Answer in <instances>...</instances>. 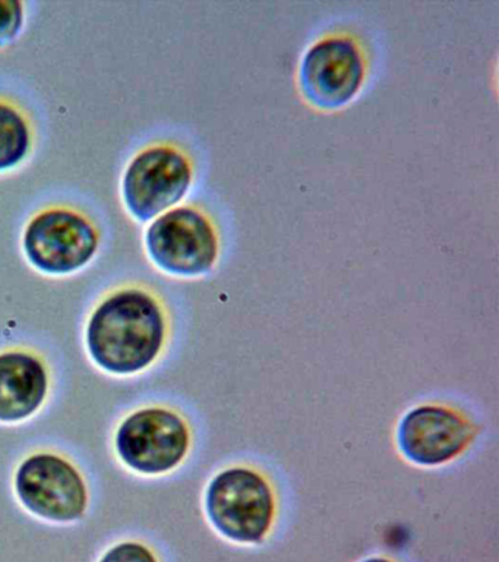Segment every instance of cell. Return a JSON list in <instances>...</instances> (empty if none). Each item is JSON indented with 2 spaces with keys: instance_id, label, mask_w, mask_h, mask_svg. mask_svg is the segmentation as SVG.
<instances>
[{
  "instance_id": "7a4b0ae2",
  "label": "cell",
  "mask_w": 499,
  "mask_h": 562,
  "mask_svg": "<svg viewBox=\"0 0 499 562\" xmlns=\"http://www.w3.org/2000/svg\"><path fill=\"white\" fill-rule=\"evenodd\" d=\"M282 496L269 469L251 460L222 465L204 491L208 525L226 542L260 547L277 526Z\"/></svg>"
},
{
  "instance_id": "3957f363",
  "label": "cell",
  "mask_w": 499,
  "mask_h": 562,
  "mask_svg": "<svg viewBox=\"0 0 499 562\" xmlns=\"http://www.w3.org/2000/svg\"><path fill=\"white\" fill-rule=\"evenodd\" d=\"M371 55L365 40L348 29L317 35L300 53L295 72L297 95L319 114L344 112L365 91Z\"/></svg>"
},
{
  "instance_id": "8fae6325",
  "label": "cell",
  "mask_w": 499,
  "mask_h": 562,
  "mask_svg": "<svg viewBox=\"0 0 499 562\" xmlns=\"http://www.w3.org/2000/svg\"><path fill=\"white\" fill-rule=\"evenodd\" d=\"M36 145L32 112L14 97L0 94V175L21 169L33 157Z\"/></svg>"
},
{
  "instance_id": "9c48e42d",
  "label": "cell",
  "mask_w": 499,
  "mask_h": 562,
  "mask_svg": "<svg viewBox=\"0 0 499 562\" xmlns=\"http://www.w3.org/2000/svg\"><path fill=\"white\" fill-rule=\"evenodd\" d=\"M15 485L25 507L43 518L72 521L86 512L84 481L73 465L58 456L30 457L21 464Z\"/></svg>"
},
{
  "instance_id": "ba28073f",
  "label": "cell",
  "mask_w": 499,
  "mask_h": 562,
  "mask_svg": "<svg viewBox=\"0 0 499 562\" xmlns=\"http://www.w3.org/2000/svg\"><path fill=\"white\" fill-rule=\"evenodd\" d=\"M191 447L190 424L178 412L166 407L134 413L116 435L121 459L139 473L172 472L190 454Z\"/></svg>"
},
{
  "instance_id": "5b68a950",
  "label": "cell",
  "mask_w": 499,
  "mask_h": 562,
  "mask_svg": "<svg viewBox=\"0 0 499 562\" xmlns=\"http://www.w3.org/2000/svg\"><path fill=\"white\" fill-rule=\"evenodd\" d=\"M196 180V161L174 139L150 140L126 162L121 179L122 205L138 224H148L181 205Z\"/></svg>"
},
{
  "instance_id": "8992f818",
  "label": "cell",
  "mask_w": 499,
  "mask_h": 562,
  "mask_svg": "<svg viewBox=\"0 0 499 562\" xmlns=\"http://www.w3.org/2000/svg\"><path fill=\"white\" fill-rule=\"evenodd\" d=\"M103 231L98 220L68 202L34 210L21 233L25 259L47 276H69L98 257Z\"/></svg>"
},
{
  "instance_id": "30bf717a",
  "label": "cell",
  "mask_w": 499,
  "mask_h": 562,
  "mask_svg": "<svg viewBox=\"0 0 499 562\" xmlns=\"http://www.w3.org/2000/svg\"><path fill=\"white\" fill-rule=\"evenodd\" d=\"M47 373L36 356L25 351L0 355V420L32 416L45 402Z\"/></svg>"
},
{
  "instance_id": "5bb4252c",
  "label": "cell",
  "mask_w": 499,
  "mask_h": 562,
  "mask_svg": "<svg viewBox=\"0 0 499 562\" xmlns=\"http://www.w3.org/2000/svg\"><path fill=\"white\" fill-rule=\"evenodd\" d=\"M358 562H396V561L392 560V558L384 557V555H371V557L363 558V560L358 561Z\"/></svg>"
},
{
  "instance_id": "7c38bea8",
  "label": "cell",
  "mask_w": 499,
  "mask_h": 562,
  "mask_svg": "<svg viewBox=\"0 0 499 562\" xmlns=\"http://www.w3.org/2000/svg\"><path fill=\"white\" fill-rule=\"evenodd\" d=\"M24 26L25 4L19 0H0V52L20 38Z\"/></svg>"
},
{
  "instance_id": "52a82bcc",
  "label": "cell",
  "mask_w": 499,
  "mask_h": 562,
  "mask_svg": "<svg viewBox=\"0 0 499 562\" xmlns=\"http://www.w3.org/2000/svg\"><path fill=\"white\" fill-rule=\"evenodd\" d=\"M479 434V424L466 408L449 400H422L398 417L394 446L407 464L436 470L462 460Z\"/></svg>"
},
{
  "instance_id": "6da1fadb",
  "label": "cell",
  "mask_w": 499,
  "mask_h": 562,
  "mask_svg": "<svg viewBox=\"0 0 499 562\" xmlns=\"http://www.w3.org/2000/svg\"><path fill=\"white\" fill-rule=\"evenodd\" d=\"M170 333L168 306L141 284L122 285L95 306L87 325V345L95 363L109 372L134 373L150 367Z\"/></svg>"
},
{
  "instance_id": "4fadbf2b",
  "label": "cell",
  "mask_w": 499,
  "mask_h": 562,
  "mask_svg": "<svg viewBox=\"0 0 499 562\" xmlns=\"http://www.w3.org/2000/svg\"><path fill=\"white\" fill-rule=\"evenodd\" d=\"M102 562H157L150 549L139 543H122L109 551Z\"/></svg>"
},
{
  "instance_id": "277c9868",
  "label": "cell",
  "mask_w": 499,
  "mask_h": 562,
  "mask_svg": "<svg viewBox=\"0 0 499 562\" xmlns=\"http://www.w3.org/2000/svg\"><path fill=\"white\" fill-rule=\"evenodd\" d=\"M144 250L157 270L174 279H204L223 254L217 220L199 202H185L147 224Z\"/></svg>"
}]
</instances>
